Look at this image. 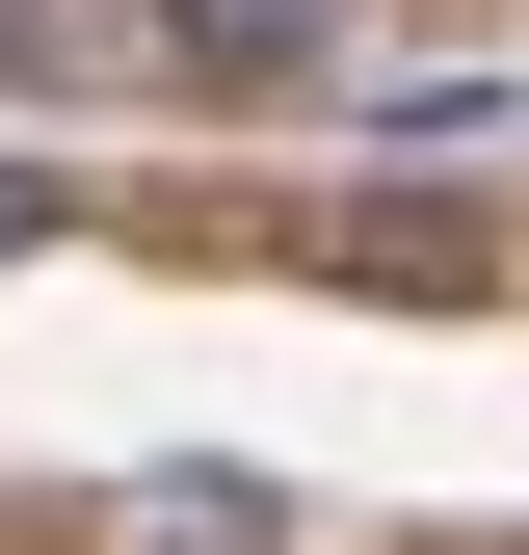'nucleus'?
<instances>
[{"label": "nucleus", "instance_id": "nucleus-1", "mask_svg": "<svg viewBox=\"0 0 529 555\" xmlns=\"http://www.w3.org/2000/svg\"><path fill=\"white\" fill-rule=\"evenodd\" d=\"M159 27H185V80H318L345 0H159Z\"/></svg>", "mask_w": 529, "mask_h": 555}, {"label": "nucleus", "instance_id": "nucleus-2", "mask_svg": "<svg viewBox=\"0 0 529 555\" xmlns=\"http://www.w3.org/2000/svg\"><path fill=\"white\" fill-rule=\"evenodd\" d=\"M106 555H292V503H238V476H159V503H106Z\"/></svg>", "mask_w": 529, "mask_h": 555}, {"label": "nucleus", "instance_id": "nucleus-3", "mask_svg": "<svg viewBox=\"0 0 529 555\" xmlns=\"http://www.w3.org/2000/svg\"><path fill=\"white\" fill-rule=\"evenodd\" d=\"M0 238H53V159H0Z\"/></svg>", "mask_w": 529, "mask_h": 555}]
</instances>
